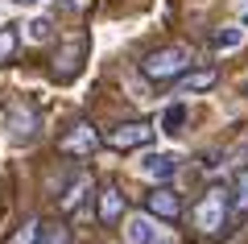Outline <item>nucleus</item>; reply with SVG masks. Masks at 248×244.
Wrapping results in <instances>:
<instances>
[{
  "mask_svg": "<svg viewBox=\"0 0 248 244\" xmlns=\"http://www.w3.org/2000/svg\"><path fill=\"white\" fill-rule=\"evenodd\" d=\"M190 62H195L190 46H161V50L141 58V75L153 79V83H170V79H182L190 70Z\"/></svg>",
  "mask_w": 248,
  "mask_h": 244,
  "instance_id": "1",
  "label": "nucleus"
},
{
  "mask_svg": "<svg viewBox=\"0 0 248 244\" xmlns=\"http://www.w3.org/2000/svg\"><path fill=\"white\" fill-rule=\"evenodd\" d=\"M228 211H232V186H207V195L195 203L190 219H195V228L203 236H215L228 224Z\"/></svg>",
  "mask_w": 248,
  "mask_h": 244,
  "instance_id": "2",
  "label": "nucleus"
},
{
  "mask_svg": "<svg viewBox=\"0 0 248 244\" xmlns=\"http://www.w3.org/2000/svg\"><path fill=\"white\" fill-rule=\"evenodd\" d=\"M153 137H157V129H153L149 120H128V124L108 129V145L120 149V153H128V149H145Z\"/></svg>",
  "mask_w": 248,
  "mask_h": 244,
  "instance_id": "3",
  "label": "nucleus"
},
{
  "mask_svg": "<svg viewBox=\"0 0 248 244\" xmlns=\"http://www.w3.org/2000/svg\"><path fill=\"white\" fill-rule=\"evenodd\" d=\"M124 236H128V244H178L166 228H157V219H153L149 211L124 219Z\"/></svg>",
  "mask_w": 248,
  "mask_h": 244,
  "instance_id": "4",
  "label": "nucleus"
},
{
  "mask_svg": "<svg viewBox=\"0 0 248 244\" xmlns=\"http://www.w3.org/2000/svg\"><path fill=\"white\" fill-rule=\"evenodd\" d=\"M95 145H99V132L91 129L87 120H75L71 129L62 132V141H58V149H62V153H71V157H91Z\"/></svg>",
  "mask_w": 248,
  "mask_h": 244,
  "instance_id": "5",
  "label": "nucleus"
},
{
  "mask_svg": "<svg viewBox=\"0 0 248 244\" xmlns=\"http://www.w3.org/2000/svg\"><path fill=\"white\" fill-rule=\"evenodd\" d=\"M145 211H149L153 219H161V224H174V219L182 215V199H178L170 186H157V191L145 195Z\"/></svg>",
  "mask_w": 248,
  "mask_h": 244,
  "instance_id": "6",
  "label": "nucleus"
},
{
  "mask_svg": "<svg viewBox=\"0 0 248 244\" xmlns=\"http://www.w3.org/2000/svg\"><path fill=\"white\" fill-rule=\"evenodd\" d=\"M141 174L153 178V182H170V178L178 174V157H174V153H145Z\"/></svg>",
  "mask_w": 248,
  "mask_h": 244,
  "instance_id": "7",
  "label": "nucleus"
},
{
  "mask_svg": "<svg viewBox=\"0 0 248 244\" xmlns=\"http://www.w3.org/2000/svg\"><path fill=\"white\" fill-rule=\"evenodd\" d=\"M215 83H219V70L199 66V70H186V75L178 79V91H182V96H195V91H211Z\"/></svg>",
  "mask_w": 248,
  "mask_h": 244,
  "instance_id": "8",
  "label": "nucleus"
},
{
  "mask_svg": "<svg viewBox=\"0 0 248 244\" xmlns=\"http://www.w3.org/2000/svg\"><path fill=\"white\" fill-rule=\"evenodd\" d=\"M4 129H9L13 141H21V137L29 141L37 132V112H33V108H17V112H9V124H4Z\"/></svg>",
  "mask_w": 248,
  "mask_h": 244,
  "instance_id": "9",
  "label": "nucleus"
},
{
  "mask_svg": "<svg viewBox=\"0 0 248 244\" xmlns=\"http://www.w3.org/2000/svg\"><path fill=\"white\" fill-rule=\"evenodd\" d=\"M124 215V195L116 186H104L99 191V224H116Z\"/></svg>",
  "mask_w": 248,
  "mask_h": 244,
  "instance_id": "10",
  "label": "nucleus"
},
{
  "mask_svg": "<svg viewBox=\"0 0 248 244\" xmlns=\"http://www.w3.org/2000/svg\"><path fill=\"white\" fill-rule=\"evenodd\" d=\"M87 191H91V178H87V174H79V178H75L71 186H66V195L58 199V211H62V215H71V211H79V203L87 199Z\"/></svg>",
  "mask_w": 248,
  "mask_h": 244,
  "instance_id": "11",
  "label": "nucleus"
},
{
  "mask_svg": "<svg viewBox=\"0 0 248 244\" xmlns=\"http://www.w3.org/2000/svg\"><path fill=\"white\" fill-rule=\"evenodd\" d=\"M240 46H244V29L240 25H223V29H215L211 33V50H240Z\"/></svg>",
  "mask_w": 248,
  "mask_h": 244,
  "instance_id": "12",
  "label": "nucleus"
},
{
  "mask_svg": "<svg viewBox=\"0 0 248 244\" xmlns=\"http://www.w3.org/2000/svg\"><path fill=\"white\" fill-rule=\"evenodd\" d=\"M232 211H240V215L248 211V170H236V178H232Z\"/></svg>",
  "mask_w": 248,
  "mask_h": 244,
  "instance_id": "13",
  "label": "nucleus"
},
{
  "mask_svg": "<svg viewBox=\"0 0 248 244\" xmlns=\"http://www.w3.org/2000/svg\"><path fill=\"white\" fill-rule=\"evenodd\" d=\"M186 124V104H170L166 116H161V132H170V137H178Z\"/></svg>",
  "mask_w": 248,
  "mask_h": 244,
  "instance_id": "14",
  "label": "nucleus"
},
{
  "mask_svg": "<svg viewBox=\"0 0 248 244\" xmlns=\"http://www.w3.org/2000/svg\"><path fill=\"white\" fill-rule=\"evenodd\" d=\"M37 236H42V219H25L4 244H37Z\"/></svg>",
  "mask_w": 248,
  "mask_h": 244,
  "instance_id": "15",
  "label": "nucleus"
},
{
  "mask_svg": "<svg viewBox=\"0 0 248 244\" xmlns=\"http://www.w3.org/2000/svg\"><path fill=\"white\" fill-rule=\"evenodd\" d=\"M50 33H54V21H50V17H33V21L25 25V37H29V42H46Z\"/></svg>",
  "mask_w": 248,
  "mask_h": 244,
  "instance_id": "16",
  "label": "nucleus"
},
{
  "mask_svg": "<svg viewBox=\"0 0 248 244\" xmlns=\"http://www.w3.org/2000/svg\"><path fill=\"white\" fill-rule=\"evenodd\" d=\"M37 244H71V232L62 224H42V236H37Z\"/></svg>",
  "mask_w": 248,
  "mask_h": 244,
  "instance_id": "17",
  "label": "nucleus"
},
{
  "mask_svg": "<svg viewBox=\"0 0 248 244\" xmlns=\"http://www.w3.org/2000/svg\"><path fill=\"white\" fill-rule=\"evenodd\" d=\"M13 54H17V33H13V29H0V66H4Z\"/></svg>",
  "mask_w": 248,
  "mask_h": 244,
  "instance_id": "18",
  "label": "nucleus"
},
{
  "mask_svg": "<svg viewBox=\"0 0 248 244\" xmlns=\"http://www.w3.org/2000/svg\"><path fill=\"white\" fill-rule=\"evenodd\" d=\"M240 96H248V75H244V79H240Z\"/></svg>",
  "mask_w": 248,
  "mask_h": 244,
  "instance_id": "19",
  "label": "nucleus"
},
{
  "mask_svg": "<svg viewBox=\"0 0 248 244\" xmlns=\"http://www.w3.org/2000/svg\"><path fill=\"white\" fill-rule=\"evenodd\" d=\"M17 4H37V0H17Z\"/></svg>",
  "mask_w": 248,
  "mask_h": 244,
  "instance_id": "20",
  "label": "nucleus"
}]
</instances>
